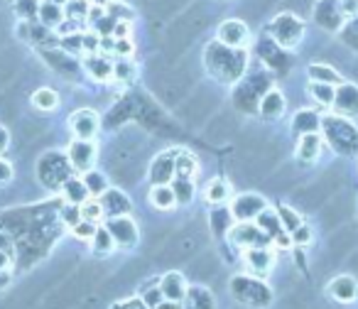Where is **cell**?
Masks as SVG:
<instances>
[{
	"mask_svg": "<svg viewBox=\"0 0 358 309\" xmlns=\"http://www.w3.org/2000/svg\"><path fill=\"white\" fill-rule=\"evenodd\" d=\"M113 52L118 57H130L135 52L133 40H130V37H118V40L113 42Z\"/></svg>",
	"mask_w": 358,
	"mask_h": 309,
	"instance_id": "45",
	"label": "cell"
},
{
	"mask_svg": "<svg viewBox=\"0 0 358 309\" xmlns=\"http://www.w3.org/2000/svg\"><path fill=\"white\" fill-rule=\"evenodd\" d=\"M13 177H15V170L8 160H0V187L3 185H10Z\"/></svg>",
	"mask_w": 358,
	"mask_h": 309,
	"instance_id": "47",
	"label": "cell"
},
{
	"mask_svg": "<svg viewBox=\"0 0 358 309\" xmlns=\"http://www.w3.org/2000/svg\"><path fill=\"white\" fill-rule=\"evenodd\" d=\"M37 22H40V25H45V27H50V30H57V27L64 22V8L42 0L40 13H37Z\"/></svg>",
	"mask_w": 358,
	"mask_h": 309,
	"instance_id": "26",
	"label": "cell"
},
{
	"mask_svg": "<svg viewBox=\"0 0 358 309\" xmlns=\"http://www.w3.org/2000/svg\"><path fill=\"white\" fill-rule=\"evenodd\" d=\"M204 196H206V201H209V204H214V206L226 204V201H229V196H231L229 182H226V180H219V177H216V180H211L209 185H206Z\"/></svg>",
	"mask_w": 358,
	"mask_h": 309,
	"instance_id": "30",
	"label": "cell"
},
{
	"mask_svg": "<svg viewBox=\"0 0 358 309\" xmlns=\"http://www.w3.org/2000/svg\"><path fill=\"white\" fill-rule=\"evenodd\" d=\"M135 64L128 59V57H120L118 62L113 64V79L120 81V84H130V81L135 79Z\"/></svg>",
	"mask_w": 358,
	"mask_h": 309,
	"instance_id": "37",
	"label": "cell"
},
{
	"mask_svg": "<svg viewBox=\"0 0 358 309\" xmlns=\"http://www.w3.org/2000/svg\"><path fill=\"white\" fill-rule=\"evenodd\" d=\"M329 294L338 302H353L358 297V282L353 275H341L329 282Z\"/></svg>",
	"mask_w": 358,
	"mask_h": 309,
	"instance_id": "19",
	"label": "cell"
},
{
	"mask_svg": "<svg viewBox=\"0 0 358 309\" xmlns=\"http://www.w3.org/2000/svg\"><path fill=\"white\" fill-rule=\"evenodd\" d=\"M289 238H292V245H309V240H312V229H307V226H297V229L289 233Z\"/></svg>",
	"mask_w": 358,
	"mask_h": 309,
	"instance_id": "44",
	"label": "cell"
},
{
	"mask_svg": "<svg viewBox=\"0 0 358 309\" xmlns=\"http://www.w3.org/2000/svg\"><path fill=\"white\" fill-rule=\"evenodd\" d=\"M174 165H177V152H162L157 154L152 162H150V182L155 185H169V182L174 180V175H177V170H174Z\"/></svg>",
	"mask_w": 358,
	"mask_h": 309,
	"instance_id": "12",
	"label": "cell"
},
{
	"mask_svg": "<svg viewBox=\"0 0 358 309\" xmlns=\"http://www.w3.org/2000/svg\"><path fill=\"white\" fill-rule=\"evenodd\" d=\"M216 40L226 47L245 50V45H248V40H250V30H248V25H245V20H241V17H229V20L221 22L219 30H216Z\"/></svg>",
	"mask_w": 358,
	"mask_h": 309,
	"instance_id": "8",
	"label": "cell"
},
{
	"mask_svg": "<svg viewBox=\"0 0 358 309\" xmlns=\"http://www.w3.org/2000/svg\"><path fill=\"white\" fill-rule=\"evenodd\" d=\"M278 216H280V224H282V229L287 231V233H292L297 226H302L299 214L294 209H289V206H278Z\"/></svg>",
	"mask_w": 358,
	"mask_h": 309,
	"instance_id": "40",
	"label": "cell"
},
{
	"mask_svg": "<svg viewBox=\"0 0 358 309\" xmlns=\"http://www.w3.org/2000/svg\"><path fill=\"white\" fill-rule=\"evenodd\" d=\"M307 74H309V79H312V81H322V84H331V86L343 84V79H341V74L336 71V66L324 64V62H314V64H309Z\"/></svg>",
	"mask_w": 358,
	"mask_h": 309,
	"instance_id": "24",
	"label": "cell"
},
{
	"mask_svg": "<svg viewBox=\"0 0 358 309\" xmlns=\"http://www.w3.org/2000/svg\"><path fill=\"white\" fill-rule=\"evenodd\" d=\"M169 187H172L174 192V199H177L179 206H189L192 199H194V182H192V177H174L172 182H169Z\"/></svg>",
	"mask_w": 358,
	"mask_h": 309,
	"instance_id": "27",
	"label": "cell"
},
{
	"mask_svg": "<svg viewBox=\"0 0 358 309\" xmlns=\"http://www.w3.org/2000/svg\"><path fill=\"white\" fill-rule=\"evenodd\" d=\"M59 219L64 221L66 226H76L81 221V204H71V201H66V204H62L59 209Z\"/></svg>",
	"mask_w": 358,
	"mask_h": 309,
	"instance_id": "41",
	"label": "cell"
},
{
	"mask_svg": "<svg viewBox=\"0 0 358 309\" xmlns=\"http://www.w3.org/2000/svg\"><path fill=\"white\" fill-rule=\"evenodd\" d=\"M91 3H94V6H106L108 0H91Z\"/></svg>",
	"mask_w": 358,
	"mask_h": 309,
	"instance_id": "56",
	"label": "cell"
},
{
	"mask_svg": "<svg viewBox=\"0 0 358 309\" xmlns=\"http://www.w3.org/2000/svg\"><path fill=\"white\" fill-rule=\"evenodd\" d=\"M307 91L317 103L322 106H331L334 103V96H336V86L331 84H322V81H309Z\"/></svg>",
	"mask_w": 358,
	"mask_h": 309,
	"instance_id": "33",
	"label": "cell"
},
{
	"mask_svg": "<svg viewBox=\"0 0 358 309\" xmlns=\"http://www.w3.org/2000/svg\"><path fill=\"white\" fill-rule=\"evenodd\" d=\"M312 17L324 32H338L346 25V15L341 10V0H314Z\"/></svg>",
	"mask_w": 358,
	"mask_h": 309,
	"instance_id": "4",
	"label": "cell"
},
{
	"mask_svg": "<svg viewBox=\"0 0 358 309\" xmlns=\"http://www.w3.org/2000/svg\"><path fill=\"white\" fill-rule=\"evenodd\" d=\"M285 106H287L285 103V96L278 89H268L263 94V99H260L258 110L265 120H278L285 113Z\"/></svg>",
	"mask_w": 358,
	"mask_h": 309,
	"instance_id": "17",
	"label": "cell"
},
{
	"mask_svg": "<svg viewBox=\"0 0 358 309\" xmlns=\"http://www.w3.org/2000/svg\"><path fill=\"white\" fill-rule=\"evenodd\" d=\"M0 248H6V238L3 236H0Z\"/></svg>",
	"mask_w": 358,
	"mask_h": 309,
	"instance_id": "57",
	"label": "cell"
},
{
	"mask_svg": "<svg viewBox=\"0 0 358 309\" xmlns=\"http://www.w3.org/2000/svg\"><path fill=\"white\" fill-rule=\"evenodd\" d=\"M96 229H99V226H96L94 221H86V219H81L76 226H71L74 236H76V238H81V240H91V238H94Z\"/></svg>",
	"mask_w": 358,
	"mask_h": 309,
	"instance_id": "43",
	"label": "cell"
},
{
	"mask_svg": "<svg viewBox=\"0 0 358 309\" xmlns=\"http://www.w3.org/2000/svg\"><path fill=\"white\" fill-rule=\"evenodd\" d=\"M130 25H133L130 20H118V22H115V27H113L115 40H118V37H130Z\"/></svg>",
	"mask_w": 358,
	"mask_h": 309,
	"instance_id": "48",
	"label": "cell"
},
{
	"mask_svg": "<svg viewBox=\"0 0 358 309\" xmlns=\"http://www.w3.org/2000/svg\"><path fill=\"white\" fill-rule=\"evenodd\" d=\"M84 69L91 74V79L96 81H108L113 76V64L108 62V57L99 55V52H91L84 59Z\"/></svg>",
	"mask_w": 358,
	"mask_h": 309,
	"instance_id": "21",
	"label": "cell"
},
{
	"mask_svg": "<svg viewBox=\"0 0 358 309\" xmlns=\"http://www.w3.org/2000/svg\"><path fill=\"white\" fill-rule=\"evenodd\" d=\"M10 285V273L8 270H0V289H6Z\"/></svg>",
	"mask_w": 358,
	"mask_h": 309,
	"instance_id": "53",
	"label": "cell"
},
{
	"mask_svg": "<svg viewBox=\"0 0 358 309\" xmlns=\"http://www.w3.org/2000/svg\"><path fill=\"white\" fill-rule=\"evenodd\" d=\"M150 201H152V206L159 211H169L177 206V199H174V192L169 185H155L152 192H150Z\"/></svg>",
	"mask_w": 358,
	"mask_h": 309,
	"instance_id": "29",
	"label": "cell"
},
{
	"mask_svg": "<svg viewBox=\"0 0 358 309\" xmlns=\"http://www.w3.org/2000/svg\"><path fill=\"white\" fill-rule=\"evenodd\" d=\"M47 3H55V6H62V8L66 6V0H47Z\"/></svg>",
	"mask_w": 358,
	"mask_h": 309,
	"instance_id": "55",
	"label": "cell"
},
{
	"mask_svg": "<svg viewBox=\"0 0 358 309\" xmlns=\"http://www.w3.org/2000/svg\"><path fill=\"white\" fill-rule=\"evenodd\" d=\"M327 138L331 140V148L341 154H353L358 150V133L348 120L343 118H327L324 123Z\"/></svg>",
	"mask_w": 358,
	"mask_h": 309,
	"instance_id": "3",
	"label": "cell"
},
{
	"mask_svg": "<svg viewBox=\"0 0 358 309\" xmlns=\"http://www.w3.org/2000/svg\"><path fill=\"white\" fill-rule=\"evenodd\" d=\"M234 292L236 297L241 299V302L245 304H255V307H265V304L270 302V292L265 289L263 282H258V280H250V278H236L234 280Z\"/></svg>",
	"mask_w": 358,
	"mask_h": 309,
	"instance_id": "10",
	"label": "cell"
},
{
	"mask_svg": "<svg viewBox=\"0 0 358 309\" xmlns=\"http://www.w3.org/2000/svg\"><path fill=\"white\" fill-rule=\"evenodd\" d=\"M32 103H35L37 110H55L59 106V94L50 86H42L32 94Z\"/></svg>",
	"mask_w": 358,
	"mask_h": 309,
	"instance_id": "32",
	"label": "cell"
},
{
	"mask_svg": "<svg viewBox=\"0 0 358 309\" xmlns=\"http://www.w3.org/2000/svg\"><path fill=\"white\" fill-rule=\"evenodd\" d=\"M106 229L110 231V236H113V243L118 245V248H133V245L138 243V238H140L138 226H135V221L130 219L128 214L108 219V221H106Z\"/></svg>",
	"mask_w": 358,
	"mask_h": 309,
	"instance_id": "9",
	"label": "cell"
},
{
	"mask_svg": "<svg viewBox=\"0 0 358 309\" xmlns=\"http://www.w3.org/2000/svg\"><path fill=\"white\" fill-rule=\"evenodd\" d=\"M8 140H10V138H8V130L0 128V152H3V150L8 148Z\"/></svg>",
	"mask_w": 358,
	"mask_h": 309,
	"instance_id": "54",
	"label": "cell"
},
{
	"mask_svg": "<svg viewBox=\"0 0 358 309\" xmlns=\"http://www.w3.org/2000/svg\"><path fill=\"white\" fill-rule=\"evenodd\" d=\"M157 309H185V307H182V302H172V299H162Z\"/></svg>",
	"mask_w": 358,
	"mask_h": 309,
	"instance_id": "52",
	"label": "cell"
},
{
	"mask_svg": "<svg viewBox=\"0 0 358 309\" xmlns=\"http://www.w3.org/2000/svg\"><path fill=\"white\" fill-rule=\"evenodd\" d=\"M162 299H164V294H162V289H159V287H150L148 292L143 294V302L148 304V309H157Z\"/></svg>",
	"mask_w": 358,
	"mask_h": 309,
	"instance_id": "46",
	"label": "cell"
},
{
	"mask_svg": "<svg viewBox=\"0 0 358 309\" xmlns=\"http://www.w3.org/2000/svg\"><path fill=\"white\" fill-rule=\"evenodd\" d=\"M174 170H177L174 177H192V180H194L196 170H199V162H196L189 152H177V165H174Z\"/></svg>",
	"mask_w": 358,
	"mask_h": 309,
	"instance_id": "35",
	"label": "cell"
},
{
	"mask_svg": "<svg viewBox=\"0 0 358 309\" xmlns=\"http://www.w3.org/2000/svg\"><path fill=\"white\" fill-rule=\"evenodd\" d=\"M159 289H162L164 299H172V302H185L187 292H189L185 275H179V273H167V275H164L162 282H159Z\"/></svg>",
	"mask_w": 358,
	"mask_h": 309,
	"instance_id": "18",
	"label": "cell"
},
{
	"mask_svg": "<svg viewBox=\"0 0 358 309\" xmlns=\"http://www.w3.org/2000/svg\"><path fill=\"white\" fill-rule=\"evenodd\" d=\"M71 130H74L76 138H84V140H94L101 130V118L96 110L91 108H81L71 115Z\"/></svg>",
	"mask_w": 358,
	"mask_h": 309,
	"instance_id": "13",
	"label": "cell"
},
{
	"mask_svg": "<svg viewBox=\"0 0 358 309\" xmlns=\"http://www.w3.org/2000/svg\"><path fill=\"white\" fill-rule=\"evenodd\" d=\"M113 309H148V304H145L143 299H128V302H123V304H115Z\"/></svg>",
	"mask_w": 358,
	"mask_h": 309,
	"instance_id": "50",
	"label": "cell"
},
{
	"mask_svg": "<svg viewBox=\"0 0 358 309\" xmlns=\"http://www.w3.org/2000/svg\"><path fill=\"white\" fill-rule=\"evenodd\" d=\"M297 160L299 162H314L322 152V138L319 133H307V135H299V143H297Z\"/></svg>",
	"mask_w": 358,
	"mask_h": 309,
	"instance_id": "22",
	"label": "cell"
},
{
	"mask_svg": "<svg viewBox=\"0 0 358 309\" xmlns=\"http://www.w3.org/2000/svg\"><path fill=\"white\" fill-rule=\"evenodd\" d=\"M331 106H334V110L341 115H358V86L356 84H338Z\"/></svg>",
	"mask_w": 358,
	"mask_h": 309,
	"instance_id": "14",
	"label": "cell"
},
{
	"mask_svg": "<svg viewBox=\"0 0 358 309\" xmlns=\"http://www.w3.org/2000/svg\"><path fill=\"white\" fill-rule=\"evenodd\" d=\"M40 6H42V0H15V3H13V13H15L20 22H37Z\"/></svg>",
	"mask_w": 358,
	"mask_h": 309,
	"instance_id": "31",
	"label": "cell"
},
{
	"mask_svg": "<svg viewBox=\"0 0 358 309\" xmlns=\"http://www.w3.org/2000/svg\"><path fill=\"white\" fill-rule=\"evenodd\" d=\"M66 165H69V160L62 157L59 152H47L40 160L42 185L50 187V189H62V185L69 180V175H66Z\"/></svg>",
	"mask_w": 358,
	"mask_h": 309,
	"instance_id": "6",
	"label": "cell"
},
{
	"mask_svg": "<svg viewBox=\"0 0 358 309\" xmlns=\"http://www.w3.org/2000/svg\"><path fill=\"white\" fill-rule=\"evenodd\" d=\"M219 3H229V0H219Z\"/></svg>",
	"mask_w": 358,
	"mask_h": 309,
	"instance_id": "58",
	"label": "cell"
},
{
	"mask_svg": "<svg viewBox=\"0 0 358 309\" xmlns=\"http://www.w3.org/2000/svg\"><path fill=\"white\" fill-rule=\"evenodd\" d=\"M96 157H99V148H96L94 140L76 138L74 143L69 145V150H66V160H69V165L74 172L94 170Z\"/></svg>",
	"mask_w": 358,
	"mask_h": 309,
	"instance_id": "7",
	"label": "cell"
},
{
	"mask_svg": "<svg viewBox=\"0 0 358 309\" xmlns=\"http://www.w3.org/2000/svg\"><path fill=\"white\" fill-rule=\"evenodd\" d=\"M103 8L110 17H115V20H130L133 22V17H135L133 8H130L128 3H123V0H108Z\"/></svg>",
	"mask_w": 358,
	"mask_h": 309,
	"instance_id": "39",
	"label": "cell"
},
{
	"mask_svg": "<svg viewBox=\"0 0 358 309\" xmlns=\"http://www.w3.org/2000/svg\"><path fill=\"white\" fill-rule=\"evenodd\" d=\"M101 199V209H103V216L113 219V216H125L130 214V199L123 194L120 189H106Z\"/></svg>",
	"mask_w": 358,
	"mask_h": 309,
	"instance_id": "16",
	"label": "cell"
},
{
	"mask_svg": "<svg viewBox=\"0 0 358 309\" xmlns=\"http://www.w3.org/2000/svg\"><path fill=\"white\" fill-rule=\"evenodd\" d=\"M62 194H64V199L71 201V204H84L91 196L89 189H86V182L79 180V177H69V180L62 185Z\"/></svg>",
	"mask_w": 358,
	"mask_h": 309,
	"instance_id": "28",
	"label": "cell"
},
{
	"mask_svg": "<svg viewBox=\"0 0 358 309\" xmlns=\"http://www.w3.org/2000/svg\"><path fill=\"white\" fill-rule=\"evenodd\" d=\"M322 128V115L312 108H302L294 113L292 118V133L294 135H307V133H319Z\"/></svg>",
	"mask_w": 358,
	"mask_h": 309,
	"instance_id": "20",
	"label": "cell"
},
{
	"mask_svg": "<svg viewBox=\"0 0 358 309\" xmlns=\"http://www.w3.org/2000/svg\"><path fill=\"white\" fill-rule=\"evenodd\" d=\"M341 10H343V15H346V20L358 15V0H341Z\"/></svg>",
	"mask_w": 358,
	"mask_h": 309,
	"instance_id": "49",
	"label": "cell"
},
{
	"mask_svg": "<svg viewBox=\"0 0 358 309\" xmlns=\"http://www.w3.org/2000/svg\"><path fill=\"white\" fill-rule=\"evenodd\" d=\"M229 209L236 221H253V219H258L260 211L268 209V201H265L260 194L245 192V194H238L234 201H231Z\"/></svg>",
	"mask_w": 358,
	"mask_h": 309,
	"instance_id": "11",
	"label": "cell"
},
{
	"mask_svg": "<svg viewBox=\"0 0 358 309\" xmlns=\"http://www.w3.org/2000/svg\"><path fill=\"white\" fill-rule=\"evenodd\" d=\"M229 238L236 248H243V250L263 248V245H268L273 240L255 221H238V224H234V229L229 231Z\"/></svg>",
	"mask_w": 358,
	"mask_h": 309,
	"instance_id": "5",
	"label": "cell"
},
{
	"mask_svg": "<svg viewBox=\"0 0 358 309\" xmlns=\"http://www.w3.org/2000/svg\"><path fill=\"white\" fill-rule=\"evenodd\" d=\"M101 216H103V209H101V201L96 199H86L84 204H81V219L86 221H101Z\"/></svg>",
	"mask_w": 358,
	"mask_h": 309,
	"instance_id": "42",
	"label": "cell"
},
{
	"mask_svg": "<svg viewBox=\"0 0 358 309\" xmlns=\"http://www.w3.org/2000/svg\"><path fill=\"white\" fill-rule=\"evenodd\" d=\"M209 226H211V231H214V236L216 238H224L226 233H229L231 229H234V214H231V209H226L224 204H219L214 211H211V216H209Z\"/></svg>",
	"mask_w": 358,
	"mask_h": 309,
	"instance_id": "23",
	"label": "cell"
},
{
	"mask_svg": "<svg viewBox=\"0 0 358 309\" xmlns=\"http://www.w3.org/2000/svg\"><path fill=\"white\" fill-rule=\"evenodd\" d=\"M270 37L278 47L289 50V47H297L299 40L304 35V22L302 17H297L294 13H280L270 20Z\"/></svg>",
	"mask_w": 358,
	"mask_h": 309,
	"instance_id": "2",
	"label": "cell"
},
{
	"mask_svg": "<svg viewBox=\"0 0 358 309\" xmlns=\"http://www.w3.org/2000/svg\"><path fill=\"white\" fill-rule=\"evenodd\" d=\"M10 255H8V250L6 248H0V270H8L10 268Z\"/></svg>",
	"mask_w": 358,
	"mask_h": 309,
	"instance_id": "51",
	"label": "cell"
},
{
	"mask_svg": "<svg viewBox=\"0 0 358 309\" xmlns=\"http://www.w3.org/2000/svg\"><path fill=\"white\" fill-rule=\"evenodd\" d=\"M243 258H245L248 270L258 275V278H265L275 263V255H273V250H268V245H263V248H245Z\"/></svg>",
	"mask_w": 358,
	"mask_h": 309,
	"instance_id": "15",
	"label": "cell"
},
{
	"mask_svg": "<svg viewBox=\"0 0 358 309\" xmlns=\"http://www.w3.org/2000/svg\"><path fill=\"white\" fill-rule=\"evenodd\" d=\"M91 0H66L64 6V20L76 22L79 27H84L89 22V13H91Z\"/></svg>",
	"mask_w": 358,
	"mask_h": 309,
	"instance_id": "25",
	"label": "cell"
},
{
	"mask_svg": "<svg viewBox=\"0 0 358 309\" xmlns=\"http://www.w3.org/2000/svg\"><path fill=\"white\" fill-rule=\"evenodd\" d=\"M84 182H86V189H89L91 196H101L106 189H108V180H106V175H101V172H96V170L84 172Z\"/></svg>",
	"mask_w": 358,
	"mask_h": 309,
	"instance_id": "36",
	"label": "cell"
},
{
	"mask_svg": "<svg viewBox=\"0 0 358 309\" xmlns=\"http://www.w3.org/2000/svg\"><path fill=\"white\" fill-rule=\"evenodd\" d=\"M255 224H258L260 229H263L265 233L270 236V238H275V236L280 233V229H282L278 211H273V209H263V211H260V214H258V221H255Z\"/></svg>",
	"mask_w": 358,
	"mask_h": 309,
	"instance_id": "34",
	"label": "cell"
},
{
	"mask_svg": "<svg viewBox=\"0 0 358 309\" xmlns=\"http://www.w3.org/2000/svg\"><path fill=\"white\" fill-rule=\"evenodd\" d=\"M248 64V55L245 50H236V47H226L219 40L206 45L204 50V66L214 79L224 81V84H234L238 76L245 71Z\"/></svg>",
	"mask_w": 358,
	"mask_h": 309,
	"instance_id": "1",
	"label": "cell"
},
{
	"mask_svg": "<svg viewBox=\"0 0 358 309\" xmlns=\"http://www.w3.org/2000/svg\"><path fill=\"white\" fill-rule=\"evenodd\" d=\"M91 245H94L96 253H110V250L115 248L113 236H110V231L106 229V226H101V229H96L94 238H91Z\"/></svg>",
	"mask_w": 358,
	"mask_h": 309,
	"instance_id": "38",
	"label": "cell"
}]
</instances>
